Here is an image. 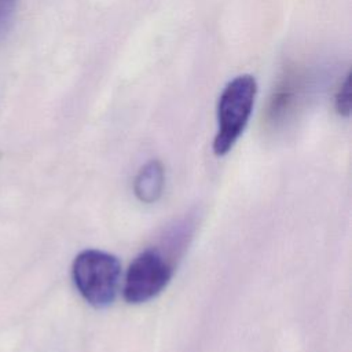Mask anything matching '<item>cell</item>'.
<instances>
[{
  "instance_id": "cell-1",
  "label": "cell",
  "mask_w": 352,
  "mask_h": 352,
  "mask_svg": "<svg viewBox=\"0 0 352 352\" xmlns=\"http://www.w3.org/2000/svg\"><path fill=\"white\" fill-rule=\"evenodd\" d=\"M121 264L118 258L99 249L80 252L72 265V278L81 297L94 308L110 307L118 293Z\"/></svg>"
},
{
  "instance_id": "cell-2",
  "label": "cell",
  "mask_w": 352,
  "mask_h": 352,
  "mask_svg": "<svg viewBox=\"0 0 352 352\" xmlns=\"http://www.w3.org/2000/svg\"><path fill=\"white\" fill-rule=\"evenodd\" d=\"M257 82L250 74H241L223 89L217 104V132L213 139V153L226 155L245 131L252 116Z\"/></svg>"
},
{
  "instance_id": "cell-3",
  "label": "cell",
  "mask_w": 352,
  "mask_h": 352,
  "mask_svg": "<svg viewBox=\"0 0 352 352\" xmlns=\"http://www.w3.org/2000/svg\"><path fill=\"white\" fill-rule=\"evenodd\" d=\"M173 275V264L157 248L140 252L129 264L122 296L128 304H143L157 297L169 283Z\"/></svg>"
},
{
  "instance_id": "cell-4",
  "label": "cell",
  "mask_w": 352,
  "mask_h": 352,
  "mask_svg": "<svg viewBox=\"0 0 352 352\" xmlns=\"http://www.w3.org/2000/svg\"><path fill=\"white\" fill-rule=\"evenodd\" d=\"M165 186V169L161 161L151 160L138 172L133 182V192L143 204H154L162 195Z\"/></svg>"
},
{
  "instance_id": "cell-5",
  "label": "cell",
  "mask_w": 352,
  "mask_h": 352,
  "mask_svg": "<svg viewBox=\"0 0 352 352\" xmlns=\"http://www.w3.org/2000/svg\"><path fill=\"white\" fill-rule=\"evenodd\" d=\"M351 107H352V87H351V74H348L336 95V110L340 116L348 117L351 114Z\"/></svg>"
},
{
  "instance_id": "cell-6",
  "label": "cell",
  "mask_w": 352,
  "mask_h": 352,
  "mask_svg": "<svg viewBox=\"0 0 352 352\" xmlns=\"http://www.w3.org/2000/svg\"><path fill=\"white\" fill-rule=\"evenodd\" d=\"M16 0H0V32H3L7 23L11 21Z\"/></svg>"
}]
</instances>
